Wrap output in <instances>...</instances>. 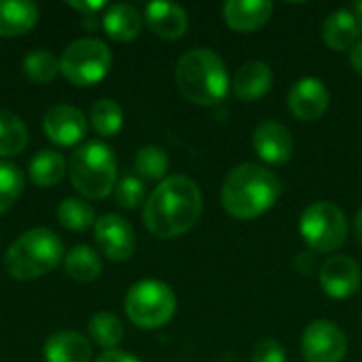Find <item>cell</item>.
I'll return each mask as SVG.
<instances>
[{
    "mask_svg": "<svg viewBox=\"0 0 362 362\" xmlns=\"http://www.w3.org/2000/svg\"><path fill=\"white\" fill-rule=\"evenodd\" d=\"M115 197H117V204L121 208H125V210L138 208L144 202V185H142V180L140 178H134V176H125L117 185Z\"/></svg>",
    "mask_w": 362,
    "mask_h": 362,
    "instance_id": "4dcf8cb0",
    "label": "cell"
},
{
    "mask_svg": "<svg viewBox=\"0 0 362 362\" xmlns=\"http://www.w3.org/2000/svg\"><path fill=\"white\" fill-rule=\"evenodd\" d=\"M361 19L354 11L337 8L331 13L322 25V38L333 51H346L352 49L358 42L361 36Z\"/></svg>",
    "mask_w": 362,
    "mask_h": 362,
    "instance_id": "d6986e66",
    "label": "cell"
},
{
    "mask_svg": "<svg viewBox=\"0 0 362 362\" xmlns=\"http://www.w3.org/2000/svg\"><path fill=\"white\" fill-rule=\"evenodd\" d=\"M30 180L40 187H55L66 174V159L57 151H38L30 159Z\"/></svg>",
    "mask_w": 362,
    "mask_h": 362,
    "instance_id": "7402d4cb",
    "label": "cell"
},
{
    "mask_svg": "<svg viewBox=\"0 0 362 362\" xmlns=\"http://www.w3.org/2000/svg\"><path fill=\"white\" fill-rule=\"evenodd\" d=\"M112 66V53L100 38H78L59 57V72L76 87L100 83Z\"/></svg>",
    "mask_w": 362,
    "mask_h": 362,
    "instance_id": "52a82bcc",
    "label": "cell"
},
{
    "mask_svg": "<svg viewBox=\"0 0 362 362\" xmlns=\"http://www.w3.org/2000/svg\"><path fill=\"white\" fill-rule=\"evenodd\" d=\"M23 72L30 81L45 85L49 81H53L59 72V59L47 51V49H36L32 53L25 55L23 59Z\"/></svg>",
    "mask_w": 362,
    "mask_h": 362,
    "instance_id": "83f0119b",
    "label": "cell"
},
{
    "mask_svg": "<svg viewBox=\"0 0 362 362\" xmlns=\"http://www.w3.org/2000/svg\"><path fill=\"white\" fill-rule=\"evenodd\" d=\"M142 13L134 6V4H127V2H119V4H112L104 19H102V28L104 32L112 38V40H119V42H129L134 40L140 30H142Z\"/></svg>",
    "mask_w": 362,
    "mask_h": 362,
    "instance_id": "ffe728a7",
    "label": "cell"
},
{
    "mask_svg": "<svg viewBox=\"0 0 362 362\" xmlns=\"http://www.w3.org/2000/svg\"><path fill=\"white\" fill-rule=\"evenodd\" d=\"M202 210L204 199L197 182L187 176H170L151 193L144 206V225L157 238H178L193 229Z\"/></svg>",
    "mask_w": 362,
    "mask_h": 362,
    "instance_id": "6da1fadb",
    "label": "cell"
},
{
    "mask_svg": "<svg viewBox=\"0 0 362 362\" xmlns=\"http://www.w3.org/2000/svg\"><path fill=\"white\" fill-rule=\"evenodd\" d=\"M64 259V246L55 231L36 227L19 235L4 255V269L13 280L28 282L53 272Z\"/></svg>",
    "mask_w": 362,
    "mask_h": 362,
    "instance_id": "277c9868",
    "label": "cell"
},
{
    "mask_svg": "<svg viewBox=\"0 0 362 362\" xmlns=\"http://www.w3.org/2000/svg\"><path fill=\"white\" fill-rule=\"evenodd\" d=\"M354 231H356L358 244L362 246V208L356 212V218H354Z\"/></svg>",
    "mask_w": 362,
    "mask_h": 362,
    "instance_id": "d590c367",
    "label": "cell"
},
{
    "mask_svg": "<svg viewBox=\"0 0 362 362\" xmlns=\"http://www.w3.org/2000/svg\"><path fill=\"white\" fill-rule=\"evenodd\" d=\"M255 153L272 165L286 163L295 153V140L286 125L278 121H263L255 127L252 134Z\"/></svg>",
    "mask_w": 362,
    "mask_h": 362,
    "instance_id": "5bb4252c",
    "label": "cell"
},
{
    "mask_svg": "<svg viewBox=\"0 0 362 362\" xmlns=\"http://www.w3.org/2000/svg\"><path fill=\"white\" fill-rule=\"evenodd\" d=\"M123 333L125 331L121 320L110 312H100L89 320V337L93 339L95 346H100L106 352L115 350L121 344Z\"/></svg>",
    "mask_w": 362,
    "mask_h": 362,
    "instance_id": "d4e9b609",
    "label": "cell"
},
{
    "mask_svg": "<svg viewBox=\"0 0 362 362\" xmlns=\"http://www.w3.org/2000/svg\"><path fill=\"white\" fill-rule=\"evenodd\" d=\"M38 21V6L34 2L0 0V36H21L30 32Z\"/></svg>",
    "mask_w": 362,
    "mask_h": 362,
    "instance_id": "44dd1931",
    "label": "cell"
},
{
    "mask_svg": "<svg viewBox=\"0 0 362 362\" xmlns=\"http://www.w3.org/2000/svg\"><path fill=\"white\" fill-rule=\"evenodd\" d=\"M66 274L81 284H89L93 280L100 278L102 274V261L98 257V252L85 244H78L74 248H70V252L66 255Z\"/></svg>",
    "mask_w": 362,
    "mask_h": 362,
    "instance_id": "603a6c76",
    "label": "cell"
},
{
    "mask_svg": "<svg viewBox=\"0 0 362 362\" xmlns=\"http://www.w3.org/2000/svg\"><path fill=\"white\" fill-rule=\"evenodd\" d=\"M104 4H106L104 0H93V2H85V0H83V2H70V6L76 8V11H81L85 17H93V13L100 11V8H104Z\"/></svg>",
    "mask_w": 362,
    "mask_h": 362,
    "instance_id": "d6a6232c",
    "label": "cell"
},
{
    "mask_svg": "<svg viewBox=\"0 0 362 362\" xmlns=\"http://www.w3.org/2000/svg\"><path fill=\"white\" fill-rule=\"evenodd\" d=\"M45 362H89L93 356L91 344L76 331H59L51 335L42 348Z\"/></svg>",
    "mask_w": 362,
    "mask_h": 362,
    "instance_id": "ac0fdd59",
    "label": "cell"
},
{
    "mask_svg": "<svg viewBox=\"0 0 362 362\" xmlns=\"http://www.w3.org/2000/svg\"><path fill=\"white\" fill-rule=\"evenodd\" d=\"M301 352L305 362H341L348 352L346 333L329 320H316L303 331Z\"/></svg>",
    "mask_w": 362,
    "mask_h": 362,
    "instance_id": "9c48e42d",
    "label": "cell"
},
{
    "mask_svg": "<svg viewBox=\"0 0 362 362\" xmlns=\"http://www.w3.org/2000/svg\"><path fill=\"white\" fill-rule=\"evenodd\" d=\"M252 362H286V350L276 339H261L252 350Z\"/></svg>",
    "mask_w": 362,
    "mask_h": 362,
    "instance_id": "1f68e13d",
    "label": "cell"
},
{
    "mask_svg": "<svg viewBox=\"0 0 362 362\" xmlns=\"http://www.w3.org/2000/svg\"><path fill=\"white\" fill-rule=\"evenodd\" d=\"M274 13L269 0H227L223 4V19L235 32H255L263 28Z\"/></svg>",
    "mask_w": 362,
    "mask_h": 362,
    "instance_id": "9a60e30c",
    "label": "cell"
},
{
    "mask_svg": "<svg viewBox=\"0 0 362 362\" xmlns=\"http://www.w3.org/2000/svg\"><path fill=\"white\" fill-rule=\"evenodd\" d=\"M176 85L180 93L197 106H214L229 93L227 66L212 49H191L176 64Z\"/></svg>",
    "mask_w": 362,
    "mask_h": 362,
    "instance_id": "3957f363",
    "label": "cell"
},
{
    "mask_svg": "<svg viewBox=\"0 0 362 362\" xmlns=\"http://www.w3.org/2000/svg\"><path fill=\"white\" fill-rule=\"evenodd\" d=\"M350 64H352V68L362 74V40H358L352 49H350Z\"/></svg>",
    "mask_w": 362,
    "mask_h": 362,
    "instance_id": "e575fe53",
    "label": "cell"
},
{
    "mask_svg": "<svg viewBox=\"0 0 362 362\" xmlns=\"http://www.w3.org/2000/svg\"><path fill=\"white\" fill-rule=\"evenodd\" d=\"M57 218L62 227L70 231H87L91 225H95V212L91 204L78 199V197H68L59 204L57 208Z\"/></svg>",
    "mask_w": 362,
    "mask_h": 362,
    "instance_id": "4316f807",
    "label": "cell"
},
{
    "mask_svg": "<svg viewBox=\"0 0 362 362\" xmlns=\"http://www.w3.org/2000/svg\"><path fill=\"white\" fill-rule=\"evenodd\" d=\"M331 104V91L325 81L316 76L299 78L288 91V108L301 121L320 119Z\"/></svg>",
    "mask_w": 362,
    "mask_h": 362,
    "instance_id": "8fae6325",
    "label": "cell"
},
{
    "mask_svg": "<svg viewBox=\"0 0 362 362\" xmlns=\"http://www.w3.org/2000/svg\"><path fill=\"white\" fill-rule=\"evenodd\" d=\"M274 83V72L265 62L252 59L246 62L244 66H240V70L233 76V93L238 100L242 102H255L259 98H263Z\"/></svg>",
    "mask_w": 362,
    "mask_h": 362,
    "instance_id": "e0dca14e",
    "label": "cell"
},
{
    "mask_svg": "<svg viewBox=\"0 0 362 362\" xmlns=\"http://www.w3.org/2000/svg\"><path fill=\"white\" fill-rule=\"evenodd\" d=\"M354 13L358 15V19H361L362 23V2H356V4H354Z\"/></svg>",
    "mask_w": 362,
    "mask_h": 362,
    "instance_id": "8d00e7d4",
    "label": "cell"
},
{
    "mask_svg": "<svg viewBox=\"0 0 362 362\" xmlns=\"http://www.w3.org/2000/svg\"><path fill=\"white\" fill-rule=\"evenodd\" d=\"M68 174L72 187L87 199H104L117 182V159L110 146L91 140L78 146L70 161Z\"/></svg>",
    "mask_w": 362,
    "mask_h": 362,
    "instance_id": "5b68a950",
    "label": "cell"
},
{
    "mask_svg": "<svg viewBox=\"0 0 362 362\" xmlns=\"http://www.w3.org/2000/svg\"><path fill=\"white\" fill-rule=\"evenodd\" d=\"M89 121H91V127L100 136H115L123 127V110L115 100L102 98L91 106Z\"/></svg>",
    "mask_w": 362,
    "mask_h": 362,
    "instance_id": "484cf974",
    "label": "cell"
},
{
    "mask_svg": "<svg viewBox=\"0 0 362 362\" xmlns=\"http://www.w3.org/2000/svg\"><path fill=\"white\" fill-rule=\"evenodd\" d=\"M28 144L25 123L11 110L0 108V157H15Z\"/></svg>",
    "mask_w": 362,
    "mask_h": 362,
    "instance_id": "cb8c5ba5",
    "label": "cell"
},
{
    "mask_svg": "<svg viewBox=\"0 0 362 362\" xmlns=\"http://www.w3.org/2000/svg\"><path fill=\"white\" fill-rule=\"evenodd\" d=\"M299 231L314 252H333L348 238V218L337 204L314 202L303 210Z\"/></svg>",
    "mask_w": 362,
    "mask_h": 362,
    "instance_id": "ba28073f",
    "label": "cell"
},
{
    "mask_svg": "<svg viewBox=\"0 0 362 362\" xmlns=\"http://www.w3.org/2000/svg\"><path fill=\"white\" fill-rule=\"evenodd\" d=\"M95 362H140L138 358H134L132 354L127 352H121V350H110V352H104L102 356H98Z\"/></svg>",
    "mask_w": 362,
    "mask_h": 362,
    "instance_id": "836d02e7",
    "label": "cell"
},
{
    "mask_svg": "<svg viewBox=\"0 0 362 362\" xmlns=\"http://www.w3.org/2000/svg\"><path fill=\"white\" fill-rule=\"evenodd\" d=\"M93 238L100 252L110 261H127L136 250V233L132 225L117 214H104L93 225Z\"/></svg>",
    "mask_w": 362,
    "mask_h": 362,
    "instance_id": "30bf717a",
    "label": "cell"
},
{
    "mask_svg": "<svg viewBox=\"0 0 362 362\" xmlns=\"http://www.w3.org/2000/svg\"><path fill=\"white\" fill-rule=\"evenodd\" d=\"M23 174L17 165L0 161V214L8 212L23 191Z\"/></svg>",
    "mask_w": 362,
    "mask_h": 362,
    "instance_id": "f546056e",
    "label": "cell"
},
{
    "mask_svg": "<svg viewBox=\"0 0 362 362\" xmlns=\"http://www.w3.org/2000/svg\"><path fill=\"white\" fill-rule=\"evenodd\" d=\"M136 172L140 178L144 180H161L168 172L170 159L165 155L163 148L159 146H144L138 151L136 159H134Z\"/></svg>",
    "mask_w": 362,
    "mask_h": 362,
    "instance_id": "f1b7e54d",
    "label": "cell"
},
{
    "mask_svg": "<svg viewBox=\"0 0 362 362\" xmlns=\"http://www.w3.org/2000/svg\"><path fill=\"white\" fill-rule=\"evenodd\" d=\"M320 286L333 299H348L361 286V269L352 257L333 255L320 267Z\"/></svg>",
    "mask_w": 362,
    "mask_h": 362,
    "instance_id": "4fadbf2b",
    "label": "cell"
},
{
    "mask_svg": "<svg viewBox=\"0 0 362 362\" xmlns=\"http://www.w3.org/2000/svg\"><path fill=\"white\" fill-rule=\"evenodd\" d=\"M42 129L57 146H74L87 134V119L78 108L70 104H57L45 112Z\"/></svg>",
    "mask_w": 362,
    "mask_h": 362,
    "instance_id": "7c38bea8",
    "label": "cell"
},
{
    "mask_svg": "<svg viewBox=\"0 0 362 362\" xmlns=\"http://www.w3.org/2000/svg\"><path fill=\"white\" fill-rule=\"evenodd\" d=\"M280 191V180L272 170L259 163H240L223 182L221 204L229 216L252 221L274 208Z\"/></svg>",
    "mask_w": 362,
    "mask_h": 362,
    "instance_id": "7a4b0ae2",
    "label": "cell"
},
{
    "mask_svg": "<svg viewBox=\"0 0 362 362\" xmlns=\"http://www.w3.org/2000/svg\"><path fill=\"white\" fill-rule=\"evenodd\" d=\"M144 19L153 34L165 40H176L189 30V15L174 2H151L144 11Z\"/></svg>",
    "mask_w": 362,
    "mask_h": 362,
    "instance_id": "2e32d148",
    "label": "cell"
},
{
    "mask_svg": "<svg viewBox=\"0 0 362 362\" xmlns=\"http://www.w3.org/2000/svg\"><path fill=\"white\" fill-rule=\"evenodd\" d=\"M127 318L140 329L165 327L176 314V295L161 280H140L125 297Z\"/></svg>",
    "mask_w": 362,
    "mask_h": 362,
    "instance_id": "8992f818",
    "label": "cell"
}]
</instances>
